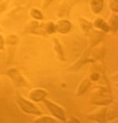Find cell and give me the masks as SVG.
<instances>
[{
  "label": "cell",
  "instance_id": "6da1fadb",
  "mask_svg": "<svg viewBox=\"0 0 118 123\" xmlns=\"http://www.w3.org/2000/svg\"><path fill=\"white\" fill-rule=\"evenodd\" d=\"M112 102L111 90L109 87L101 86L92 94L90 103L96 105H108Z\"/></svg>",
  "mask_w": 118,
  "mask_h": 123
},
{
  "label": "cell",
  "instance_id": "7a4b0ae2",
  "mask_svg": "<svg viewBox=\"0 0 118 123\" xmlns=\"http://www.w3.org/2000/svg\"><path fill=\"white\" fill-rule=\"evenodd\" d=\"M17 104L20 106L24 112L27 113V114H32L36 115V116H40L41 115V112L39 111V109L34 105L32 103L27 101L26 99L21 98V97H18L17 98Z\"/></svg>",
  "mask_w": 118,
  "mask_h": 123
},
{
  "label": "cell",
  "instance_id": "3957f363",
  "mask_svg": "<svg viewBox=\"0 0 118 123\" xmlns=\"http://www.w3.org/2000/svg\"><path fill=\"white\" fill-rule=\"evenodd\" d=\"M43 101H44V104L47 106V108L48 109V111L56 118H57V119L60 120L61 121H66V114H65L64 111H63L61 107L58 106L56 104H54L53 102L50 101V100L43 99Z\"/></svg>",
  "mask_w": 118,
  "mask_h": 123
},
{
  "label": "cell",
  "instance_id": "277c9868",
  "mask_svg": "<svg viewBox=\"0 0 118 123\" xmlns=\"http://www.w3.org/2000/svg\"><path fill=\"white\" fill-rule=\"evenodd\" d=\"M7 74L11 80L13 81L15 86L17 87H25L27 86V83L22 75L20 73V71L16 69V68H11L7 71Z\"/></svg>",
  "mask_w": 118,
  "mask_h": 123
},
{
  "label": "cell",
  "instance_id": "5b68a950",
  "mask_svg": "<svg viewBox=\"0 0 118 123\" xmlns=\"http://www.w3.org/2000/svg\"><path fill=\"white\" fill-rule=\"evenodd\" d=\"M56 31L61 34H67L72 29V23L68 20H60L56 24Z\"/></svg>",
  "mask_w": 118,
  "mask_h": 123
},
{
  "label": "cell",
  "instance_id": "8992f818",
  "mask_svg": "<svg viewBox=\"0 0 118 123\" xmlns=\"http://www.w3.org/2000/svg\"><path fill=\"white\" fill-rule=\"evenodd\" d=\"M47 95V93L45 90L37 88V89H33L32 91H31V92L29 93V98L35 102H40L44 99Z\"/></svg>",
  "mask_w": 118,
  "mask_h": 123
},
{
  "label": "cell",
  "instance_id": "52a82bcc",
  "mask_svg": "<svg viewBox=\"0 0 118 123\" xmlns=\"http://www.w3.org/2000/svg\"><path fill=\"white\" fill-rule=\"evenodd\" d=\"M28 31L33 34H39V35H45V28L44 25H40L37 21H32L31 22L30 25L28 27Z\"/></svg>",
  "mask_w": 118,
  "mask_h": 123
},
{
  "label": "cell",
  "instance_id": "ba28073f",
  "mask_svg": "<svg viewBox=\"0 0 118 123\" xmlns=\"http://www.w3.org/2000/svg\"><path fill=\"white\" fill-rule=\"evenodd\" d=\"M106 108H100V110L95 111L91 115L89 116V118L93 121H96L99 122H105L106 121Z\"/></svg>",
  "mask_w": 118,
  "mask_h": 123
},
{
  "label": "cell",
  "instance_id": "9c48e42d",
  "mask_svg": "<svg viewBox=\"0 0 118 123\" xmlns=\"http://www.w3.org/2000/svg\"><path fill=\"white\" fill-rule=\"evenodd\" d=\"M52 41H53L54 51H55V53L57 54V57H58L60 60L64 61L65 60V55H64V52H63V46H62L61 43L58 42V40L56 39V38H53Z\"/></svg>",
  "mask_w": 118,
  "mask_h": 123
},
{
  "label": "cell",
  "instance_id": "30bf717a",
  "mask_svg": "<svg viewBox=\"0 0 118 123\" xmlns=\"http://www.w3.org/2000/svg\"><path fill=\"white\" fill-rule=\"evenodd\" d=\"M117 106L116 105H112L109 107L106 108V121H112L115 118L117 117Z\"/></svg>",
  "mask_w": 118,
  "mask_h": 123
},
{
  "label": "cell",
  "instance_id": "8fae6325",
  "mask_svg": "<svg viewBox=\"0 0 118 123\" xmlns=\"http://www.w3.org/2000/svg\"><path fill=\"white\" fill-rule=\"evenodd\" d=\"M90 85H91V82H90V79H87V78H86V79H84L82 81H81V83L79 84L76 94H77L78 96H80V95L84 94V92L88 90V88L90 87Z\"/></svg>",
  "mask_w": 118,
  "mask_h": 123
},
{
  "label": "cell",
  "instance_id": "7c38bea8",
  "mask_svg": "<svg viewBox=\"0 0 118 123\" xmlns=\"http://www.w3.org/2000/svg\"><path fill=\"white\" fill-rule=\"evenodd\" d=\"M103 6H104V0H91L90 1V8L95 14H99L103 9Z\"/></svg>",
  "mask_w": 118,
  "mask_h": 123
},
{
  "label": "cell",
  "instance_id": "4fadbf2b",
  "mask_svg": "<svg viewBox=\"0 0 118 123\" xmlns=\"http://www.w3.org/2000/svg\"><path fill=\"white\" fill-rule=\"evenodd\" d=\"M94 25H95V27H97L98 29L103 31L104 32H108V31H110L109 25H108L104 20H102V19H100V18H98L95 20Z\"/></svg>",
  "mask_w": 118,
  "mask_h": 123
},
{
  "label": "cell",
  "instance_id": "5bb4252c",
  "mask_svg": "<svg viewBox=\"0 0 118 123\" xmlns=\"http://www.w3.org/2000/svg\"><path fill=\"white\" fill-rule=\"evenodd\" d=\"M79 26H80L81 30L84 32H87V31H90L92 29V23L90 22L89 20H85L84 18H79Z\"/></svg>",
  "mask_w": 118,
  "mask_h": 123
},
{
  "label": "cell",
  "instance_id": "9a60e30c",
  "mask_svg": "<svg viewBox=\"0 0 118 123\" xmlns=\"http://www.w3.org/2000/svg\"><path fill=\"white\" fill-rule=\"evenodd\" d=\"M103 38H104V34H102L101 32H100V31H92L91 37H90V39H91L92 42V46L98 44Z\"/></svg>",
  "mask_w": 118,
  "mask_h": 123
},
{
  "label": "cell",
  "instance_id": "2e32d148",
  "mask_svg": "<svg viewBox=\"0 0 118 123\" xmlns=\"http://www.w3.org/2000/svg\"><path fill=\"white\" fill-rule=\"evenodd\" d=\"M110 30H112L113 31H117L118 26V17L117 15H113L111 18L110 19Z\"/></svg>",
  "mask_w": 118,
  "mask_h": 123
},
{
  "label": "cell",
  "instance_id": "e0dca14e",
  "mask_svg": "<svg viewBox=\"0 0 118 123\" xmlns=\"http://www.w3.org/2000/svg\"><path fill=\"white\" fill-rule=\"evenodd\" d=\"M44 28H45V31L47 34H53L56 32V25L52 21L46 24V25H44Z\"/></svg>",
  "mask_w": 118,
  "mask_h": 123
},
{
  "label": "cell",
  "instance_id": "ac0fdd59",
  "mask_svg": "<svg viewBox=\"0 0 118 123\" xmlns=\"http://www.w3.org/2000/svg\"><path fill=\"white\" fill-rule=\"evenodd\" d=\"M31 15L33 19L37 20H41L43 19V15L42 13L37 9H32L31 10Z\"/></svg>",
  "mask_w": 118,
  "mask_h": 123
},
{
  "label": "cell",
  "instance_id": "d6986e66",
  "mask_svg": "<svg viewBox=\"0 0 118 123\" xmlns=\"http://www.w3.org/2000/svg\"><path fill=\"white\" fill-rule=\"evenodd\" d=\"M35 122L37 123H55L57 122L55 119H52V118L49 117V116H41L38 119H36L35 121Z\"/></svg>",
  "mask_w": 118,
  "mask_h": 123
},
{
  "label": "cell",
  "instance_id": "ffe728a7",
  "mask_svg": "<svg viewBox=\"0 0 118 123\" xmlns=\"http://www.w3.org/2000/svg\"><path fill=\"white\" fill-rule=\"evenodd\" d=\"M19 39L15 35H9L6 39V43L8 45H15L18 43Z\"/></svg>",
  "mask_w": 118,
  "mask_h": 123
},
{
  "label": "cell",
  "instance_id": "44dd1931",
  "mask_svg": "<svg viewBox=\"0 0 118 123\" xmlns=\"http://www.w3.org/2000/svg\"><path fill=\"white\" fill-rule=\"evenodd\" d=\"M88 61H89V60H88V59H86L85 57H84V58H81L80 60H78V61L74 64V65H73L72 68H73V70H79L83 65H84V64H85L86 62H88Z\"/></svg>",
  "mask_w": 118,
  "mask_h": 123
},
{
  "label": "cell",
  "instance_id": "7402d4cb",
  "mask_svg": "<svg viewBox=\"0 0 118 123\" xmlns=\"http://www.w3.org/2000/svg\"><path fill=\"white\" fill-rule=\"evenodd\" d=\"M109 6L113 12L117 14V12H118V1L117 0H111V2H110Z\"/></svg>",
  "mask_w": 118,
  "mask_h": 123
},
{
  "label": "cell",
  "instance_id": "603a6c76",
  "mask_svg": "<svg viewBox=\"0 0 118 123\" xmlns=\"http://www.w3.org/2000/svg\"><path fill=\"white\" fill-rule=\"evenodd\" d=\"M100 79V74L98 72H93L90 76V80L93 81H96Z\"/></svg>",
  "mask_w": 118,
  "mask_h": 123
},
{
  "label": "cell",
  "instance_id": "cb8c5ba5",
  "mask_svg": "<svg viewBox=\"0 0 118 123\" xmlns=\"http://www.w3.org/2000/svg\"><path fill=\"white\" fill-rule=\"evenodd\" d=\"M52 1H53V0H43V3H42L43 9H47V8L52 4Z\"/></svg>",
  "mask_w": 118,
  "mask_h": 123
},
{
  "label": "cell",
  "instance_id": "d4e9b609",
  "mask_svg": "<svg viewBox=\"0 0 118 123\" xmlns=\"http://www.w3.org/2000/svg\"><path fill=\"white\" fill-rule=\"evenodd\" d=\"M4 37H2V35H0V50H3L4 49Z\"/></svg>",
  "mask_w": 118,
  "mask_h": 123
},
{
  "label": "cell",
  "instance_id": "484cf974",
  "mask_svg": "<svg viewBox=\"0 0 118 123\" xmlns=\"http://www.w3.org/2000/svg\"><path fill=\"white\" fill-rule=\"evenodd\" d=\"M71 121H75V122H79V121H78L77 119H73V118H72Z\"/></svg>",
  "mask_w": 118,
  "mask_h": 123
}]
</instances>
